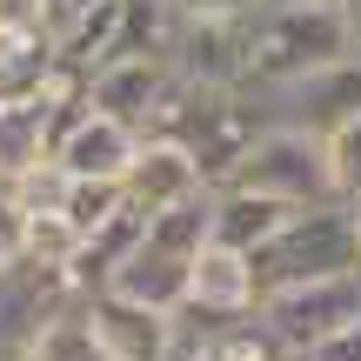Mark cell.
Listing matches in <instances>:
<instances>
[{"label":"cell","instance_id":"cell-7","mask_svg":"<svg viewBox=\"0 0 361 361\" xmlns=\"http://www.w3.org/2000/svg\"><path fill=\"white\" fill-rule=\"evenodd\" d=\"M261 141V114L241 101V94H201V107H194L188 134H180V147L194 154V168H201L207 188H228L234 174H241L247 147Z\"/></svg>","mask_w":361,"mask_h":361},{"label":"cell","instance_id":"cell-24","mask_svg":"<svg viewBox=\"0 0 361 361\" xmlns=\"http://www.w3.org/2000/svg\"><path fill=\"white\" fill-rule=\"evenodd\" d=\"M61 7V20H74V13H87V7H101V0H54Z\"/></svg>","mask_w":361,"mask_h":361},{"label":"cell","instance_id":"cell-22","mask_svg":"<svg viewBox=\"0 0 361 361\" xmlns=\"http://www.w3.org/2000/svg\"><path fill=\"white\" fill-rule=\"evenodd\" d=\"M301 361H361V322H355V328H341V335H328L322 348H308Z\"/></svg>","mask_w":361,"mask_h":361},{"label":"cell","instance_id":"cell-10","mask_svg":"<svg viewBox=\"0 0 361 361\" xmlns=\"http://www.w3.org/2000/svg\"><path fill=\"white\" fill-rule=\"evenodd\" d=\"M121 188H128V207H141L147 221L214 194L180 141H141V154H134V168H128V180H121Z\"/></svg>","mask_w":361,"mask_h":361},{"label":"cell","instance_id":"cell-23","mask_svg":"<svg viewBox=\"0 0 361 361\" xmlns=\"http://www.w3.org/2000/svg\"><path fill=\"white\" fill-rule=\"evenodd\" d=\"M341 27H348V54L361 61V0H341Z\"/></svg>","mask_w":361,"mask_h":361},{"label":"cell","instance_id":"cell-13","mask_svg":"<svg viewBox=\"0 0 361 361\" xmlns=\"http://www.w3.org/2000/svg\"><path fill=\"white\" fill-rule=\"evenodd\" d=\"M188 274H194V261L168 255V247H154L141 234V247H134L128 268L107 281V295L134 301V308H154V314H180V308H188Z\"/></svg>","mask_w":361,"mask_h":361},{"label":"cell","instance_id":"cell-19","mask_svg":"<svg viewBox=\"0 0 361 361\" xmlns=\"http://www.w3.org/2000/svg\"><path fill=\"white\" fill-rule=\"evenodd\" d=\"M61 7L54 0H0V40H54Z\"/></svg>","mask_w":361,"mask_h":361},{"label":"cell","instance_id":"cell-21","mask_svg":"<svg viewBox=\"0 0 361 361\" xmlns=\"http://www.w3.org/2000/svg\"><path fill=\"white\" fill-rule=\"evenodd\" d=\"M188 20H247V13H261L268 0H174Z\"/></svg>","mask_w":361,"mask_h":361},{"label":"cell","instance_id":"cell-2","mask_svg":"<svg viewBox=\"0 0 361 361\" xmlns=\"http://www.w3.org/2000/svg\"><path fill=\"white\" fill-rule=\"evenodd\" d=\"M255 261V295H288V288H314V281H341V274H361V221L348 201H322L301 207L281 234H274Z\"/></svg>","mask_w":361,"mask_h":361},{"label":"cell","instance_id":"cell-14","mask_svg":"<svg viewBox=\"0 0 361 361\" xmlns=\"http://www.w3.org/2000/svg\"><path fill=\"white\" fill-rule=\"evenodd\" d=\"M207 214H214V241H221V247H241V255H261V247H268L274 234H281L288 221L301 214V207L274 201V194H255V188H214Z\"/></svg>","mask_w":361,"mask_h":361},{"label":"cell","instance_id":"cell-9","mask_svg":"<svg viewBox=\"0 0 361 361\" xmlns=\"http://www.w3.org/2000/svg\"><path fill=\"white\" fill-rule=\"evenodd\" d=\"M80 308H87L107 361H174V348H180V314L134 308V301H121V295H87Z\"/></svg>","mask_w":361,"mask_h":361},{"label":"cell","instance_id":"cell-5","mask_svg":"<svg viewBox=\"0 0 361 361\" xmlns=\"http://www.w3.org/2000/svg\"><path fill=\"white\" fill-rule=\"evenodd\" d=\"M247 107L261 114V128H301V134H335L361 114V61H335L322 74L295 80V87H274V94H241Z\"/></svg>","mask_w":361,"mask_h":361},{"label":"cell","instance_id":"cell-15","mask_svg":"<svg viewBox=\"0 0 361 361\" xmlns=\"http://www.w3.org/2000/svg\"><path fill=\"white\" fill-rule=\"evenodd\" d=\"M141 234H147V214L141 207H121L107 228H94L87 241H80V255H74V268H67V281H74V295L87 301V295H107V281H114L121 268H128V255L141 247Z\"/></svg>","mask_w":361,"mask_h":361},{"label":"cell","instance_id":"cell-11","mask_svg":"<svg viewBox=\"0 0 361 361\" xmlns=\"http://www.w3.org/2000/svg\"><path fill=\"white\" fill-rule=\"evenodd\" d=\"M134 154H141V134L107 121V114H94V107L54 141V168L67 180H128Z\"/></svg>","mask_w":361,"mask_h":361},{"label":"cell","instance_id":"cell-20","mask_svg":"<svg viewBox=\"0 0 361 361\" xmlns=\"http://www.w3.org/2000/svg\"><path fill=\"white\" fill-rule=\"evenodd\" d=\"M328 174H335V201H361V114L328 134Z\"/></svg>","mask_w":361,"mask_h":361},{"label":"cell","instance_id":"cell-18","mask_svg":"<svg viewBox=\"0 0 361 361\" xmlns=\"http://www.w3.org/2000/svg\"><path fill=\"white\" fill-rule=\"evenodd\" d=\"M34 361H107V348H101V335H94V322H87L80 301L47 328V341L34 348Z\"/></svg>","mask_w":361,"mask_h":361},{"label":"cell","instance_id":"cell-6","mask_svg":"<svg viewBox=\"0 0 361 361\" xmlns=\"http://www.w3.org/2000/svg\"><path fill=\"white\" fill-rule=\"evenodd\" d=\"M261 322L274 328V341H281L288 355H308V348H322L328 335H341V328L361 322V274L268 295V301H261Z\"/></svg>","mask_w":361,"mask_h":361},{"label":"cell","instance_id":"cell-26","mask_svg":"<svg viewBox=\"0 0 361 361\" xmlns=\"http://www.w3.org/2000/svg\"><path fill=\"white\" fill-rule=\"evenodd\" d=\"M348 207H355V221H361V201H348Z\"/></svg>","mask_w":361,"mask_h":361},{"label":"cell","instance_id":"cell-25","mask_svg":"<svg viewBox=\"0 0 361 361\" xmlns=\"http://www.w3.org/2000/svg\"><path fill=\"white\" fill-rule=\"evenodd\" d=\"M314 7H341V0H314Z\"/></svg>","mask_w":361,"mask_h":361},{"label":"cell","instance_id":"cell-4","mask_svg":"<svg viewBox=\"0 0 361 361\" xmlns=\"http://www.w3.org/2000/svg\"><path fill=\"white\" fill-rule=\"evenodd\" d=\"M74 281L61 268H34V261H7L0 268V361H34L47 328L74 308Z\"/></svg>","mask_w":361,"mask_h":361},{"label":"cell","instance_id":"cell-8","mask_svg":"<svg viewBox=\"0 0 361 361\" xmlns=\"http://www.w3.org/2000/svg\"><path fill=\"white\" fill-rule=\"evenodd\" d=\"M261 308L255 295V261L241 247H221L207 241L194 255V274H188V308H180V328H228V322H247Z\"/></svg>","mask_w":361,"mask_h":361},{"label":"cell","instance_id":"cell-1","mask_svg":"<svg viewBox=\"0 0 361 361\" xmlns=\"http://www.w3.org/2000/svg\"><path fill=\"white\" fill-rule=\"evenodd\" d=\"M348 54V27L341 7H314V0H268L261 13L241 20V87L234 94H274L295 80L322 74Z\"/></svg>","mask_w":361,"mask_h":361},{"label":"cell","instance_id":"cell-17","mask_svg":"<svg viewBox=\"0 0 361 361\" xmlns=\"http://www.w3.org/2000/svg\"><path fill=\"white\" fill-rule=\"evenodd\" d=\"M121 207H128V188H121V180H67L61 214H67V228L87 241V234H94V228H107Z\"/></svg>","mask_w":361,"mask_h":361},{"label":"cell","instance_id":"cell-12","mask_svg":"<svg viewBox=\"0 0 361 361\" xmlns=\"http://www.w3.org/2000/svg\"><path fill=\"white\" fill-rule=\"evenodd\" d=\"M174 80V67L168 61H141V54H114V61L101 67V74L87 80V107L94 114H107V121H121V128H134L141 134V121L154 114V101H161V87Z\"/></svg>","mask_w":361,"mask_h":361},{"label":"cell","instance_id":"cell-3","mask_svg":"<svg viewBox=\"0 0 361 361\" xmlns=\"http://www.w3.org/2000/svg\"><path fill=\"white\" fill-rule=\"evenodd\" d=\"M228 188L274 194V201H288V207H322V201H335L328 141L322 134H301V128H261V141L247 147L241 174H234Z\"/></svg>","mask_w":361,"mask_h":361},{"label":"cell","instance_id":"cell-16","mask_svg":"<svg viewBox=\"0 0 361 361\" xmlns=\"http://www.w3.org/2000/svg\"><path fill=\"white\" fill-rule=\"evenodd\" d=\"M80 255V234L67 228V214H20V261H34V268H74Z\"/></svg>","mask_w":361,"mask_h":361}]
</instances>
